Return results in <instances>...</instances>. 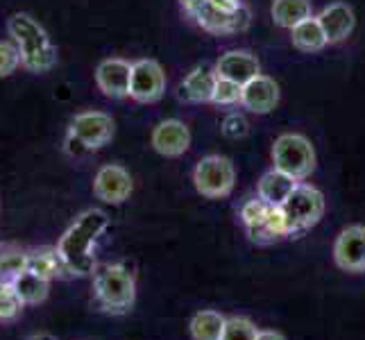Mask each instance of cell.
I'll use <instances>...</instances> for the list:
<instances>
[{"label": "cell", "mask_w": 365, "mask_h": 340, "mask_svg": "<svg viewBox=\"0 0 365 340\" xmlns=\"http://www.w3.org/2000/svg\"><path fill=\"white\" fill-rule=\"evenodd\" d=\"M109 227V218L105 211L89 209L75 218L57 245V252L68 266L71 274H91L96 272V261L91 254V245L98 236Z\"/></svg>", "instance_id": "1"}, {"label": "cell", "mask_w": 365, "mask_h": 340, "mask_svg": "<svg viewBox=\"0 0 365 340\" xmlns=\"http://www.w3.org/2000/svg\"><path fill=\"white\" fill-rule=\"evenodd\" d=\"M7 32L16 43L21 66L30 73H48L57 66V48L34 16L16 11L7 19Z\"/></svg>", "instance_id": "2"}, {"label": "cell", "mask_w": 365, "mask_h": 340, "mask_svg": "<svg viewBox=\"0 0 365 340\" xmlns=\"http://www.w3.org/2000/svg\"><path fill=\"white\" fill-rule=\"evenodd\" d=\"M93 288L100 306L109 313H128L136 302V282L120 263H107L96 268Z\"/></svg>", "instance_id": "3"}, {"label": "cell", "mask_w": 365, "mask_h": 340, "mask_svg": "<svg viewBox=\"0 0 365 340\" xmlns=\"http://www.w3.org/2000/svg\"><path fill=\"white\" fill-rule=\"evenodd\" d=\"M274 168L302 182L316 168V150L302 134H282L272 145Z\"/></svg>", "instance_id": "4"}, {"label": "cell", "mask_w": 365, "mask_h": 340, "mask_svg": "<svg viewBox=\"0 0 365 340\" xmlns=\"http://www.w3.org/2000/svg\"><path fill=\"white\" fill-rule=\"evenodd\" d=\"M279 209L284 213L288 234H302L320 222L324 213V195L316 186L297 184L295 191L288 195V200Z\"/></svg>", "instance_id": "5"}, {"label": "cell", "mask_w": 365, "mask_h": 340, "mask_svg": "<svg viewBox=\"0 0 365 340\" xmlns=\"http://www.w3.org/2000/svg\"><path fill=\"white\" fill-rule=\"evenodd\" d=\"M193 182L200 195L211 197V200L227 197L234 191V184H236L234 163L227 157L209 155L197 161V166L193 170Z\"/></svg>", "instance_id": "6"}, {"label": "cell", "mask_w": 365, "mask_h": 340, "mask_svg": "<svg viewBox=\"0 0 365 340\" xmlns=\"http://www.w3.org/2000/svg\"><path fill=\"white\" fill-rule=\"evenodd\" d=\"M202 30L211 34H238L250 28V9L245 5H238L236 9H222L213 5L211 0L200 7L191 16Z\"/></svg>", "instance_id": "7"}, {"label": "cell", "mask_w": 365, "mask_h": 340, "mask_svg": "<svg viewBox=\"0 0 365 340\" xmlns=\"http://www.w3.org/2000/svg\"><path fill=\"white\" fill-rule=\"evenodd\" d=\"M166 93V73L155 59H138L132 64L130 98L141 105H153Z\"/></svg>", "instance_id": "8"}, {"label": "cell", "mask_w": 365, "mask_h": 340, "mask_svg": "<svg viewBox=\"0 0 365 340\" xmlns=\"http://www.w3.org/2000/svg\"><path fill=\"white\" fill-rule=\"evenodd\" d=\"M114 118L105 111H82L71 120L68 132L89 145L91 150L105 148L111 138H114Z\"/></svg>", "instance_id": "9"}, {"label": "cell", "mask_w": 365, "mask_h": 340, "mask_svg": "<svg viewBox=\"0 0 365 340\" xmlns=\"http://www.w3.org/2000/svg\"><path fill=\"white\" fill-rule=\"evenodd\" d=\"M132 175L118 163H107L93 180V195L105 205H123L132 195Z\"/></svg>", "instance_id": "10"}, {"label": "cell", "mask_w": 365, "mask_h": 340, "mask_svg": "<svg viewBox=\"0 0 365 340\" xmlns=\"http://www.w3.org/2000/svg\"><path fill=\"white\" fill-rule=\"evenodd\" d=\"M336 266L347 272H365V227L351 225L338 234L334 243Z\"/></svg>", "instance_id": "11"}, {"label": "cell", "mask_w": 365, "mask_h": 340, "mask_svg": "<svg viewBox=\"0 0 365 340\" xmlns=\"http://www.w3.org/2000/svg\"><path fill=\"white\" fill-rule=\"evenodd\" d=\"M96 84L107 98H128L132 84V64L120 57L103 59L96 68Z\"/></svg>", "instance_id": "12"}, {"label": "cell", "mask_w": 365, "mask_h": 340, "mask_svg": "<svg viewBox=\"0 0 365 340\" xmlns=\"http://www.w3.org/2000/svg\"><path fill=\"white\" fill-rule=\"evenodd\" d=\"M153 148L163 157H182L191 148V132L182 120H161L153 130Z\"/></svg>", "instance_id": "13"}, {"label": "cell", "mask_w": 365, "mask_h": 340, "mask_svg": "<svg viewBox=\"0 0 365 340\" xmlns=\"http://www.w3.org/2000/svg\"><path fill=\"white\" fill-rule=\"evenodd\" d=\"M277 103H279V84H277L268 75H257L255 80H250L243 84V96H241V105L252 111V113H270Z\"/></svg>", "instance_id": "14"}, {"label": "cell", "mask_w": 365, "mask_h": 340, "mask_svg": "<svg viewBox=\"0 0 365 340\" xmlns=\"http://www.w3.org/2000/svg\"><path fill=\"white\" fill-rule=\"evenodd\" d=\"M216 73H218V78L232 80L243 86L250 80H255L257 75H261V66H259V59L252 53H247V50H230V53H225L218 59Z\"/></svg>", "instance_id": "15"}, {"label": "cell", "mask_w": 365, "mask_h": 340, "mask_svg": "<svg viewBox=\"0 0 365 340\" xmlns=\"http://www.w3.org/2000/svg\"><path fill=\"white\" fill-rule=\"evenodd\" d=\"M218 84V73L216 68L209 66H197L186 75V80L180 86V98L186 103H213V91Z\"/></svg>", "instance_id": "16"}, {"label": "cell", "mask_w": 365, "mask_h": 340, "mask_svg": "<svg viewBox=\"0 0 365 340\" xmlns=\"http://www.w3.org/2000/svg\"><path fill=\"white\" fill-rule=\"evenodd\" d=\"M322 30H324V36L329 43H341L345 41L347 36L354 30V11H351L349 5L345 3H334L329 7H324L318 16Z\"/></svg>", "instance_id": "17"}, {"label": "cell", "mask_w": 365, "mask_h": 340, "mask_svg": "<svg viewBox=\"0 0 365 340\" xmlns=\"http://www.w3.org/2000/svg\"><path fill=\"white\" fill-rule=\"evenodd\" d=\"M295 186H297V180H293L291 175H286L282 170L272 168L259 180L257 193L263 202H268L270 207H282L288 200V195L295 191Z\"/></svg>", "instance_id": "18"}, {"label": "cell", "mask_w": 365, "mask_h": 340, "mask_svg": "<svg viewBox=\"0 0 365 340\" xmlns=\"http://www.w3.org/2000/svg\"><path fill=\"white\" fill-rule=\"evenodd\" d=\"M245 227L255 243H272L277 238L288 236V227H286L284 213L279 207H268L263 211L261 218H257L255 222H250Z\"/></svg>", "instance_id": "19"}, {"label": "cell", "mask_w": 365, "mask_h": 340, "mask_svg": "<svg viewBox=\"0 0 365 340\" xmlns=\"http://www.w3.org/2000/svg\"><path fill=\"white\" fill-rule=\"evenodd\" d=\"M11 288H14V295L21 299L23 306H34L48 299L50 282L39 274H34L32 270H23L11 279Z\"/></svg>", "instance_id": "20"}, {"label": "cell", "mask_w": 365, "mask_h": 340, "mask_svg": "<svg viewBox=\"0 0 365 340\" xmlns=\"http://www.w3.org/2000/svg\"><path fill=\"white\" fill-rule=\"evenodd\" d=\"M28 270L43 277V279H48V282H53L55 277L71 274V270L57 252V247H43L39 252H32V254L28 257Z\"/></svg>", "instance_id": "21"}, {"label": "cell", "mask_w": 365, "mask_h": 340, "mask_svg": "<svg viewBox=\"0 0 365 340\" xmlns=\"http://www.w3.org/2000/svg\"><path fill=\"white\" fill-rule=\"evenodd\" d=\"M313 16L311 0H274L272 3V19L279 28L293 30L295 25Z\"/></svg>", "instance_id": "22"}, {"label": "cell", "mask_w": 365, "mask_h": 340, "mask_svg": "<svg viewBox=\"0 0 365 340\" xmlns=\"http://www.w3.org/2000/svg\"><path fill=\"white\" fill-rule=\"evenodd\" d=\"M291 39H293V46L302 50V53H318V50H322L329 43L318 16H311L307 21H302L299 25H295L291 30Z\"/></svg>", "instance_id": "23"}, {"label": "cell", "mask_w": 365, "mask_h": 340, "mask_svg": "<svg viewBox=\"0 0 365 340\" xmlns=\"http://www.w3.org/2000/svg\"><path fill=\"white\" fill-rule=\"evenodd\" d=\"M227 318L218 311H200L191 320V336L193 340H220L225 331Z\"/></svg>", "instance_id": "24"}, {"label": "cell", "mask_w": 365, "mask_h": 340, "mask_svg": "<svg viewBox=\"0 0 365 340\" xmlns=\"http://www.w3.org/2000/svg\"><path fill=\"white\" fill-rule=\"evenodd\" d=\"M28 257L30 254H25V252H19V249L0 252V279L11 282L16 274L28 270Z\"/></svg>", "instance_id": "25"}, {"label": "cell", "mask_w": 365, "mask_h": 340, "mask_svg": "<svg viewBox=\"0 0 365 340\" xmlns=\"http://www.w3.org/2000/svg\"><path fill=\"white\" fill-rule=\"evenodd\" d=\"M257 336H259V329L255 322L250 318L234 316L225 322V331L220 340H257Z\"/></svg>", "instance_id": "26"}, {"label": "cell", "mask_w": 365, "mask_h": 340, "mask_svg": "<svg viewBox=\"0 0 365 340\" xmlns=\"http://www.w3.org/2000/svg\"><path fill=\"white\" fill-rule=\"evenodd\" d=\"M23 304L21 299L14 295V288L11 282L0 279V320H14L21 313Z\"/></svg>", "instance_id": "27"}, {"label": "cell", "mask_w": 365, "mask_h": 340, "mask_svg": "<svg viewBox=\"0 0 365 340\" xmlns=\"http://www.w3.org/2000/svg\"><path fill=\"white\" fill-rule=\"evenodd\" d=\"M241 96H243V86L236 84L232 80H222L218 78V84H216V91H213V103L216 105H236L241 103Z\"/></svg>", "instance_id": "28"}, {"label": "cell", "mask_w": 365, "mask_h": 340, "mask_svg": "<svg viewBox=\"0 0 365 340\" xmlns=\"http://www.w3.org/2000/svg\"><path fill=\"white\" fill-rule=\"evenodd\" d=\"M21 66V55L14 41H0V78H9Z\"/></svg>", "instance_id": "29"}, {"label": "cell", "mask_w": 365, "mask_h": 340, "mask_svg": "<svg viewBox=\"0 0 365 340\" xmlns=\"http://www.w3.org/2000/svg\"><path fill=\"white\" fill-rule=\"evenodd\" d=\"M250 132V123L245 120L243 113L232 111L222 120V134L227 138H243Z\"/></svg>", "instance_id": "30"}, {"label": "cell", "mask_w": 365, "mask_h": 340, "mask_svg": "<svg viewBox=\"0 0 365 340\" xmlns=\"http://www.w3.org/2000/svg\"><path fill=\"white\" fill-rule=\"evenodd\" d=\"M64 150L71 155V157H84V155H89V153H93V150L86 145L82 138H78L75 134H66V141H64Z\"/></svg>", "instance_id": "31"}, {"label": "cell", "mask_w": 365, "mask_h": 340, "mask_svg": "<svg viewBox=\"0 0 365 340\" xmlns=\"http://www.w3.org/2000/svg\"><path fill=\"white\" fill-rule=\"evenodd\" d=\"M205 3H207V0H180V5L184 7V11H186L188 16H193L195 11L202 7Z\"/></svg>", "instance_id": "32"}, {"label": "cell", "mask_w": 365, "mask_h": 340, "mask_svg": "<svg viewBox=\"0 0 365 340\" xmlns=\"http://www.w3.org/2000/svg\"><path fill=\"white\" fill-rule=\"evenodd\" d=\"M211 3L222 7V9H236L238 5H241V0H211Z\"/></svg>", "instance_id": "33"}, {"label": "cell", "mask_w": 365, "mask_h": 340, "mask_svg": "<svg viewBox=\"0 0 365 340\" xmlns=\"http://www.w3.org/2000/svg\"><path fill=\"white\" fill-rule=\"evenodd\" d=\"M257 340H286L279 331H259Z\"/></svg>", "instance_id": "34"}, {"label": "cell", "mask_w": 365, "mask_h": 340, "mask_svg": "<svg viewBox=\"0 0 365 340\" xmlns=\"http://www.w3.org/2000/svg\"><path fill=\"white\" fill-rule=\"evenodd\" d=\"M28 340H57V338H55L53 334H46V331H43V334H34V336H30Z\"/></svg>", "instance_id": "35"}, {"label": "cell", "mask_w": 365, "mask_h": 340, "mask_svg": "<svg viewBox=\"0 0 365 340\" xmlns=\"http://www.w3.org/2000/svg\"><path fill=\"white\" fill-rule=\"evenodd\" d=\"M0 252H3V249H0Z\"/></svg>", "instance_id": "36"}]
</instances>
